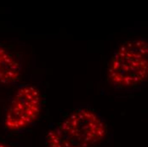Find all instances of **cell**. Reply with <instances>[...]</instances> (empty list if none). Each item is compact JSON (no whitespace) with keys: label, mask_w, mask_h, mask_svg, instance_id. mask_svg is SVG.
<instances>
[{"label":"cell","mask_w":148,"mask_h":147,"mask_svg":"<svg viewBox=\"0 0 148 147\" xmlns=\"http://www.w3.org/2000/svg\"><path fill=\"white\" fill-rule=\"evenodd\" d=\"M103 120L89 109H78L49 132L50 147H94L106 136Z\"/></svg>","instance_id":"1"},{"label":"cell","mask_w":148,"mask_h":147,"mask_svg":"<svg viewBox=\"0 0 148 147\" xmlns=\"http://www.w3.org/2000/svg\"><path fill=\"white\" fill-rule=\"evenodd\" d=\"M148 76V43L145 38L125 42L110 60L107 77L116 88H130L142 84Z\"/></svg>","instance_id":"2"},{"label":"cell","mask_w":148,"mask_h":147,"mask_svg":"<svg viewBox=\"0 0 148 147\" xmlns=\"http://www.w3.org/2000/svg\"><path fill=\"white\" fill-rule=\"evenodd\" d=\"M42 95L32 84L18 88L12 97L4 116V128L9 132H19L31 126L40 115Z\"/></svg>","instance_id":"3"},{"label":"cell","mask_w":148,"mask_h":147,"mask_svg":"<svg viewBox=\"0 0 148 147\" xmlns=\"http://www.w3.org/2000/svg\"><path fill=\"white\" fill-rule=\"evenodd\" d=\"M21 66L15 56L0 46V84H11L21 77Z\"/></svg>","instance_id":"4"},{"label":"cell","mask_w":148,"mask_h":147,"mask_svg":"<svg viewBox=\"0 0 148 147\" xmlns=\"http://www.w3.org/2000/svg\"><path fill=\"white\" fill-rule=\"evenodd\" d=\"M0 147H13L12 146H10L8 144H5V143H0Z\"/></svg>","instance_id":"5"}]
</instances>
